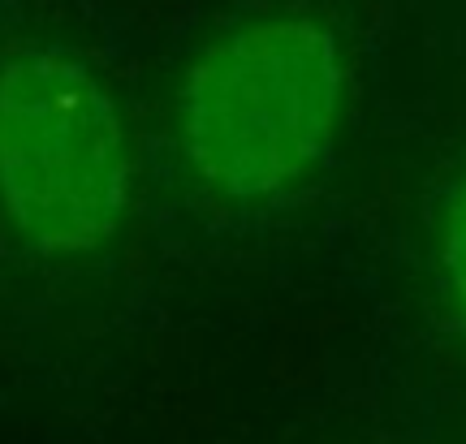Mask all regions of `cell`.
Masks as SVG:
<instances>
[{"label":"cell","instance_id":"cell-1","mask_svg":"<svg viewBox=\"0 0 466 444\" xmlns=\"http://www.w3.org/2000/svg\"><path fill=\"white\" fill-rule=\"evenodd\" d=\"M346 99L337 35L302 14L259 17L217 39L182 86L190 168L229 198H268L333 160Z\"/></svg>","mask_w":466,"mask_h":444},{"label":"cell","instance_id":"cell-2","mask_svg":"<svg viewBox=\"0 0 466 444\" xmlns=\"http://www.w3.org/2000/svg\"><path fill=\"white\" fill-rule=\"evenodd\" d=\"M0 203L44 255L104 247L130 203L113 99L69 52L31 48L0 69Z\"/></svg>","mask_w":466,"mask_h":444},{"label":"cell","instance_id":"cell-3","mask_svg":"<svg viewBox=\"0 0 466 444\" xmlns=\"http://www.w3.org/2000/svg\"><path fill=\"white\" fill-rule=\"evenodd\" d=\"M441 272H445V289H450L453 307L466 319V181L445 203V220H441Z\"/></svg>","mask_w":466,"mask_h":444}]
</instances>
